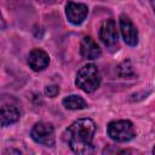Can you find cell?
Here are the masks:
<instances>
[{"mask_svg":"<svg viewBox=\"0 0 155 155\" xmlns=\"http://www.w3.org/2000/svg\"><path fill=\"white\" fill-rule=\"evenodd\" d=\"M62 103L67 109H70V110H80V109H85L87 107L86 101L84 98H81L80 96H76V94H71V96L65 97L62 101Z\"/></svg>","mask_w":155,"mask_h":155,"instance_id":"8fae6325","label":"cell"},{"mask_svg":"<svg viewBox=\"0 0 155 155\" xmlns=\"http://www.w3.org/2000/svg\"><path fill=\"white\" fill-rule=\"evenodd\" d=\"M117 75L122 79H131L134 76V70H133V67L131 64V62L127 59V61H124L122 63H120L117 65Z\"/></svg>","mask_w":155,"mask_h":155,"instance_id":"7c38bea8","label":"cell"},{"mask_svg":"<svg viewBox=\"0 0 155 155\" xmlns=\"http://www.w3.org/2000/svg\"><path fill=\"white\" fill-rule=\"evenodd\" d=\"M75 84L84 92L91 93L96 91L101 84V75L98 68L92 63L84 65L76 74Z\"/></svg>","mask_w":155,"mask_h":155,"instance_id":"7a4b0ae2","label":"cell"},{"mask_svg":"<svg viewBox=\"0 0 155 155\" xmlns=\"http://www.w3.org/2000/svg\"><path fill=\"white\" fill-rule=\"evenodd\" d=\"M96 124L91 119L74 121L64 132V140L76 154H90L93 150Z\"/></svg>","mask_w":155,"mask_h":155,"instance_id":"6da1fadb","label":"cell"},{"mask_svg":"<svg viewBox=\"0 0 155 155\" xmlns=\"http://www.w3.org/2000/svg\"><path fill=\"white\" fill-rule=\"evenodd\" d=\"M108 136L115 142H128L134 138L136 130L130 120L111 121L108 125Z\"/></svg>","mask_w":155,"mask_h":155,"instance_id":"3957f363","label":"cell"},{"mask_svg":"<svg viewBox=\"0 0 155 155\" xmlns=\"http://www.w3.org/2000/svg\"><path fill=\"white\" fill-rule=\"evenodd\" d=\"M19 110L13 107V105H4L1 107L0 111V120H1V126L6 127L11 124H15L19 120Z\"/></svg>","mask_w":155,"mask_h":155,"instance_id":"30bf717a","label":"cell"},{"mask_svg":"<svg viewBox=\"0 0 155 155\" xmlns=\"http://www.w3.org/2000/svg\"><path fill=\"white\" fill-rule=\"evenodd\" d=\"M153 153H154V154H155V147H154V149H153Z\"/></svg>","mask_w":155,"mask_h":155,"instance_id":"9a60e30c","label":"cell"},{"mask_svg":"<svg viewBox=\"0 0 155 155\" xmlns=\"http://www.w3.org/2000/svg\"><path fill=\"white\" fill-rule=\"evenodd\" d=\"M80 53L85 59H97L102 51L92 38L85 36L80 44Z\"/></svg>","mask_w":155,"mask_h":155,"instance_id":"9c48e42d","label":"cell"},{"mask_svg":"<svg viewBox=\"0 0 155 155\" xmlns=\"http://www.w3.org/2000/svg\"><path fill=\"white\" fill-rule=\"evenodd\" d=\"M58 92H59V87L56 86V85H51V86H47L45 88V94L47 97H51V98L56 97L58 94Z\"/></svg>","mask_w":155,"mask_h":155,"instance_id":"4fadbf2b","label":"cell"},{"mask_svg":"<svg viewBox=\"0 0 155 155\" xmlns=\"http://www.w3.org/2000/svg\"><path fill=\"white\" fill-rule=\"evenodd\" d=\"M48 63H50V57L44 50L34 48V50H31L29 52L28 64L33 70H35V71L44 70L48 65Z\"/></svg>","mask_w":155,"mask_h":155,"instance_id":"ba28073f","label":"cell"},{"mask_svg":"<svg viewBox=\"0 0 155 155\" xmlns=\"http://www.w3.org/2000/svg\"><path fill=\"white\" fill-rule=\"evenodd\" d=\"M99 39L101 41L108 46V47H113L117 44V29H116V24L115 21L109 18L102 22L101 27H99V31H98Z\"/></svg>","mask_w":155,"mask_h":155,"instance_id":"5b68a950","label":"cell"},{"mask_svg":"<svg viewBox=\"0 0 155 155\" xmlns=\"http://www.w3.org/2000/svg\"><path fill=\"white\" fill-rule=\"evenodd\" d=\"M87 13H88V8L85 4L69 1L65 6V15L68 21L71 24H75V25L81 24L87 17Z\"/></svg>","mask_w":155,"mask_h":155,"instance_id":"52a82bcc","label":"cell"},{"mask_svg":"<svg viewBox=\"0 0 155 155\" xmlns=\"http://www.w3.org/2000/svg\"><path fill=\"white\" fill-rule=\"evenodd\" d=\"M119 22H120V31L124 41L128 46H136L138 44V31L136 25L126 15H121Z\"/></svg>","mask_w":155,"mask_h":155,"instance_id":"8992f818","label":"cell"},{"mask_svg":"<svg viewBox=\"0 0 155 155\" xmlns=\"http://www.w3.org/2000/svg\"><path fill=\"white\" fill-rule=\"evenodd\" d=\"M31 138L34 142L42 144L45 147H53L56 143L54 128L48 122H38L33 126L30 132Z\"/></svg>","mask_w":155,"mask_h":155,"instance_id":"277c9868","label":"cell"},{"mask_svg":"<svg viewBox=\"0 0 155 155\" xmlns=\"http://www.w3.org/2000/svg\"><path fill=\"white\" fill-rule=\"evenodd\" d=\"M151 6H153V10L155 12V0H151Z\"/></svg>","mask_w":155,"mask_h":155,"instance_id":"5bb4252c","label":"cell"}]
</instances>
